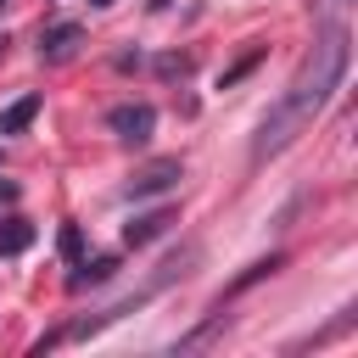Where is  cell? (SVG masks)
Masks as SVG:
<instances>
[{"label":"cell","mask_w":358,"mask_h":358,"mask_svg":"<svg viewBox=\"0 0 358 358\" xmlns=\"http://www.w3.org/2000/svg\"><path fill=\"white\" fill-rule=\"evenodd\" d=\"M90 6H112V0H90Z\"/></svg>","instance_id":"obj_13"},{"label":"cell","mask_w":358,"mask_h":358,"mask_svg":"<svg viewBox=\"0 0 358 358\" xmlns=\"http://www.w3.org/2000/svg\"><path fill=\"white\" fill-rule=\"evenodd\" d=\"M0 56H6V34H0Z\"/></svg>","instance_id":"obj_14"},{"label":"cell","mask_w":358,"mask_h":358,"mask_svg":"<svg viewBox=\"0 0 358 358\" xmlns=\"http://www.w3.org/2000/svg\"><path fill=\"white\" fill-rule=\"evenodd\" d=\"M0 6H6V0H0Z\"/></svg>","instance_id":"obj_15"},{"label":"cell","mask_w":358,"mask_h":358,"mask_svg":"<svg viewBox=\"0 0 358 358\" xmlns=\"http://www.w3.org/2000/svg\"><path fill=\"white\" fill-rule=\"evenodd\" d=\"M106 129H112L123 145H145V140H151V129H157V112H151L145 101H123V106H112V112H106Z\"/></svg>","instance_id":"obj_3"},{"label":"cell","mask_w":358,"mask_h":358,"mask_svg":"<svg viewBox=\"0 0 358 358\" xmlns=\"http://www.w3.org/2000/svg\"><path fill=\"white\" fill-rule=\"evenodd\" d=\"M112 274H117V257H95V263H78V274H73L67 285H73V291H84V285H106Z\"/></svg>","instance_id":"obj_8"},{"label":"cell","mask_w":358,"mask_h":358,"mask_svg":"<svg viewBox=\"0 0 358 358\" xmlns=\"http://www.w3.org/2000/svg\"><path fill=\"white\" fill-rule=\"evenodd\" d=\"M179 179H185V162H179V157H157V162L134 168V179L123 185V196H129V201H145V196H162V190H173Z\"/></svg>","instance_id":"obj_2"},{"label":"cell","mask_w":358,"mask_h":358,"mask_svg":"<svg viewBox=\"0 0 358 358\" xmlns=\"http://www.w3.org/2000/svg\"><path fill=\"white\" fill-rule=\"evenodd\" d=\"M168 224H173V207H151V213H140V218L123 229V241H129V246H145V241H157Z\"/></svg>","instance_id":"obj_5"},{"label":"cell","mask_w":358,"mask_h":358,"mask_svg":"<svg viewBox=\"0 0 358 358\" xmlns=\"http://www.w3.org/2000/svg\"><path fill=\"white\" fill-rule=\"evenodd\" d=\"M34 246V224L28 218H0V257H17Z\"/></svg>","instance_id":"obj_7"},{"label":"cell","mask_w":358,"mask_h":358,"mask_svg":"<svg viewBox=\"0 0 358 358\" xmlns=\"http://www.w3.org/2000/svg\"><path fill=\"white\" fill-rule=\"evenodd\" d=\"M34 117H39V95H17V101L0 112V134H22Z\"/></svg>","instance_id":"obj_6"},{"label":"cell","mask_w":358,"mask_h":358,"mask_svg":"<svg viewBox=\"0 0 358 358\" xmlns=\"http://www.w3.org/2000/svg\"><path fill=\"white\" fill-rule=\"evenodd\" d=\"M347 62H352V39H347V28L341 22H330L319 39H313V50L302 56V67H296V78L285 84V95L268 106V117L257 123V140H252V162H263V157H274V151H285L324 106H330V95L341 90V78H347Z\"/></svg>","instance_id":"obj_1"},{"label":"cell","mask_w":358,"mask_h":358,"mask_svg":"<svg viewBox=\"0 0 358 358\" xmlns=\"http://www.w3.org/2000/svg\"><path fill=\"white\" fill-rule=\"evenodd\" d=\"M62 257H84V235H78V224L62 229Z\"/></svg>","instance_id":"obj_10"},{"label":"cell","mask_w":358,"mask_h":358,"mask_svg":"<svg viewBox=\"0 0 358 358\" xmlns=\"http://www.w3.org/2000/svg\"><path fill=\"white\" fill-rule=\"evenodd\" d=\"M280 263H285V257H257V263H252V268H246L241 280H229V291H224V296H241L246 285H257V280H263V274H274Z\"/></svg>","instance_id":"obj_9"},{"label":"cell","mask_w":358,"mask_h":358,"mask_svg":"<svg viewBox=\"0 0 358 358\" xmlns=\"http://www.w3.org/2000/svg\"><path fill=\"white\" fill-rule=\"evenodd\" d=\"M0 201H17V185L11 179H0Z\"/></svg>","instance_id":"obj_12"},{"label":"cell","mask_w":358,"mask_h":358,"mask_svg":"<svg viewBox=\"0 0 358 358\" xmlns=\"http://www.w3.org/2000/svg\"><path fill=\"white\" fill-rule=\"evenodd\" d=\"M252 67H257V50H252V56H246V62H235V67H229V73H224V78H218V90H229V84H235V78H246V73H252Z\"/></svg>","instance_id":"obj_11"},{"label":"cell","mask_w":358,"mask_h":358,"mask_svg":"<svg viewBox=\"0 0 358 358\" xmlns=\"http://www.w3.org/2000/svg\"><path fill=\"white\" fill-rule=\"evenodd\" d=\"M78 39H84V28H78V22H50V28L39 34V56H45V62H62Z\"/></svg>","instance_id":"obj_4"}]
</instances>
